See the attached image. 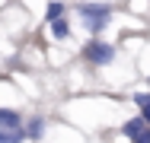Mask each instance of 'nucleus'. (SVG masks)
<instances>
[{
	"mask_svg": "<svg viewBox=\"0 0 150 143\" xmlns=\"http://www.w3.org/2000/svg\"><path fill=\"white\" fill-rule=\"evenodd\" d=\"M45 19H48V26L54 22V19H64V3H48V13H45Z\"/></svg>",
	"mask_w": 150,
	"mask_h": 143,
	"instance_id": "6e6552de",
	"label": "nucleus"
},
{
	"mask_svg": "<svg viewBox=\"0 0 150 143\" xmlns=\"http://www.w3.org/2000/svg\"><path fill=\"white\" fill-rule=\"evenodd\" d=\"M26 130H0V143H23Z\"/></svg>",
	"mask_w": 150,
	"mask_h": 143,
	"instance_id": "1a4fd4ad",
	"label": "nucleus"
},
{
	"mask_svg": "<svg viewBox=\"0 0 150 143\" xmlns=\"http://www.w3.org/2000/svg\"><path fill=\"white\" fill-rule=\"evenodd\" d=\"M134 105L141 108V118L150 124V92H134Z\"/></svg>",
	"mask_w": 150,
	"mask_h": 143,
	"instance_id": "39448f33",
	"label": "nucleus"
},
{
	"mask_svg": "<svg viewBox=\"0 0 150 143\" xmlns=\"http://www.w3.org/2000/svg\"><path fill=\"white\" fill-rule=\"evenodd\" d=\"M51 35H54V38H67V35H70V22H67V19H54V22H51Z\"/></svg>",
	"mask_w": 150,
	"mask_h": 143,
	"instance_id": "0eeeda50",
	"label": "nucleus"
},
{
	"mask_svg": "<svg viewBox=\"0 0 150 143\" xmlns=\"http://www.w3.org/2000/svg\"><path fill=\"white\" fill-rule=\"evenodd\" d=\"M77 13H80L83 26L90 29L93 35H99L102 29L112 22V6H109V3H80Z\"/></svg>",
	"mask_w": 150,
	"mask_h": 143,
	"instance_id": "f257e3e1",
	"label": "nucleus"
},
{
	"mask_svg": "<svg viewBox=\"0 0 150 143\" xmlns=\"http://www.w3.org/2000/svg\"><path fill=\"white\" fill-rule=\"evenodd\" d=\"M0 130H26V127H23V118L13 108H0Z\"/></svg>",
	"mask_w": 150,
	"mask_h": 143,
	"instance_id": "20e7f679",
	"label": "nucleus"
},
{
	"mask_svg": "<svg viewBox=\"0 0 150 143\" xmlns=\"http://www.w3.org/2000/svg\"><path fill=\"white\" fill-rule=\"evenodd\" d=\"M121 134H125L131 143H150V124L137 114V118H131V121L121 124Z\"/></svg>",
	"mask_w": 150,
	"mask_h": 143,
	"instance_id": "7ed1b4c3",
	"label": "nucleus"
},
{
	"mask_svg": "<svg viewBox=\"0 0 150 143\" xmlns=\"http://www.w3.org/2000/svg\"><path fill=\"white\" fill-rule=\"evenodd\" d=\"M42 134H45V118H29V124H26V137L38 140Z\"/></svg>",
	"mask_w": 150,
	"mask_h": 143,
	"instance_id": "423d86ee",
	"label": "nucleus"
},
{
	"mask_svg": "<svg viewBox=\"0 0 150 143\" xmlns=\"http://www.w3.org/2000/svg\"><path fill=\"white\" fill-rule=\"evenodd\" d=\"M83 60L93 64V67H105V64H112V60H115V48L96 35V38H90V41L83 45Z\"/></svg>",
	"mask_w": 150,
	"mask_h": 143,
	"instance_id": "f03ea898",
	"label": "nucleus"
}]
</instances>
